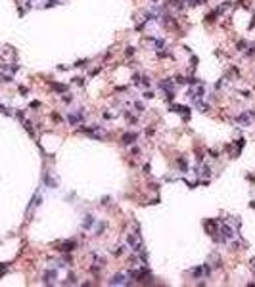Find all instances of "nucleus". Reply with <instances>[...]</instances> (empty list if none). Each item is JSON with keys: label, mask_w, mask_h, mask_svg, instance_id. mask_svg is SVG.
I'll return each instance as SVG.
<instances>
[{"label": "nucleus", "mask_w": 255, "mask_h": 287, "mask_svg": "<svg viewBox=\"0 0 255 287\" xmlns=\"http://www.w3.org/2000/svg\"><path fill=\"white\" fill-rule=\"evenodd\" d=\"M219 232H221V237H223V241H224V243H226L228 239H232V237L236 236V233H234V230H232L230 226H228V224H223V226L219 228Z\"/></svg>", "instance_id": "nucleus-1"}, {"label": "nucleus", "mask_w": 255, "mask_h": 287, "mask_svg": "<svg viewBox=\"0 0 255 287\" xmlns=\"http://www.w3.org/2000/svg\"><path fill=\"white\" fill-rule=\"evenodd\" d=\"M75 247H77V241H75V239H67V241L58 245V251H61V253H71V251H75Z\"/></svg>", "instance_id": "nucleus-2"}, {"label": "nucleus", "mask_w": 255, "mask_h": 287, "mask_svg": "<svg viewBox=\"0 0 255 287\" xmlns=\"http://www.w3.org/2000/svg\"><path fill=\"white\" fill-rule=\"evenodd\" d=\"M136 140H138V134L136 132H125L121 136V144H123V146H132Z\"/></svg>", "instance_id": "nucleus-3"}, {"label": "nucleus", "mask_w": 255, "mask_h": 287, "mask_svg": "<svg viewBox=\"0 0 255 287\" xmlns=\"http://www.w3.org/2000/svg\"><path fill=\"white\" fill-rule=\"evenodd\" d=\"M54 279H58V270H48V272L44 274L42 281L46 283V285H50V283H54Z\"/></svg>", "instance_id": "nucleus-4"}, {"label": "nucleus", "mask_w": 255, "mask_h": 287, "mask_svg": "<svg viewBox=\"0 0 255 287\" xmlns=\"http://www.w3.org/2000/svg\"><path fill=\"white\" fill-rule=\"evenodd\" d=\"M109 285H127V281H125V276H123V274H115V276H113L111 279H109Z\"/></svg>", "instance_id": "nucleus-5"}, {"label": "nucleus", "mask_w": 255, "mask_h": 287, "mask_svg": "<svg viewBox=\"0 0 255 287\" xmlns=\"http://www.w3.org/2000/svg\"><path fill=\"white\" fill-rule=\"evenodd\" d=\"M94 222H96V220H94L92 214H86V216H84V220H83V230H90Z\"/></svg>", "instance_id": "nucleus-6"}, {"label": "nucleus", "mask_w": 255, "mask_h": 287, "mask_svg": "<svg viewBox=\"0 0 255 287\" xmlns=\"http://www.w3.org/2000/svg\"><path fill=\"white\" fill-rule=\"evenodd\" d=\"M159 88H161V90H165V92H171V90H173V82L169 81V79H163V81L159 82Z\"/></svg>", "instance_id": "nucleus-7"}, {"label": "nucleus", "mask_w": 255, "mask_h": 287, "mask_svg": "<svg viewBox=\"0 0 255 287\" xmlns=\"http://www.w3.org/2000/svg\"><path fill=\"white\" fill-rule=\"evenodd\" d=\"M176 163H178V167H180L182 172H186V170H188V163H186L184 157H178V159H176Z\"/></svg>", "instance_id": "nucleus-8"}, {"label": "nucleus", "mask_w": 255, "mask_h": 287, "mask_svg": "<svg viewBox=\"0 0 255 287\" xmlns=\"http://www.w3.org/2000/svg\"><path fill=\"white\" fill-rule=\"evenodd\" d=\"M77 283V278H75V274L69 272L67 274V281H63V285H75Z\"/></svg>", "instance_id": "nucleus-9"}, {"label": "nucleus", "mask_w": 255, "mask_h": 287, "mask_svg": "<svg viewBox=\"0 0 255 287\" xmlns=\"http://www.w3.org/2000/svg\"><path fill=\"white\" fill-rule=\"evenodd\" d=\"M107 228V222H98V228H96V236H102L104 230Z\"/></svg>", "instance_id": "nucleus-10"}, {"label": "nucleus", "mask_w": 255, "mask_h": 287, "mask_svg": "<svg viewBox=\"0 0 255 287\" xmlns=\"http://www.w3.org/2000/svg\"><path fill=\"white\" fill-rule=\"evenodd\" d=\"M0 81L2 82H12L14 77H12V73H0Z\"/></svg>", "instance_id": "nucleus-11"}, {"label": "nucleus", "mask_w": 255, "mask_h": 287, "mask_svg": "<svg viewBox=\"0 0 255 287\" xmlns=\"http://www.w3.org/2000/svg\"><path fill=\"white\" fill-rule=\"evenodd\" d=\"M215 17H219L217 10H215V12H211V14H207V15H205V21H207V23H213V21H215Z\"/></svg>", "instance_id": "nucleus-12"}, {"label": "nucleus", "mask_w": 255, "mask_h": 287, "mask_svg": "<svg viewBox=\"0 0 255 287\" xmlns=\"http://www.w3.org/2000/svg\"><path fill=\"white\" fill-rule=\"evenodd\" d=\"M52 88H54V90H58V92H61V94H65V92H67V86H65V84H52Z\"/></svg>", "instance_id": "nucleus-13"}, {"label": "nucleus", "mask_w": 255, "mask_h": 287, "mask_svg": "<svg viewBox=\"0 0 255 287\" xmlns=\"http://www.w3.org/2000/svg\"><path fill=\"white\" fill-rule=\"evenodd\" d=\"M136 54V48H134V46H127V48H125V56H127V58H130V56H134Z\"/></svg>", "instance_id": "nucleus-14"}, {"label": "nucleus", "mask_w": 255, "mask_h": 287, "mask_svg": "<svg viewBox=\"0 0 255 287\" xmlns=\"http://www.w3.org/2000/svg\"><path fill=\"white\" fill-rule=\"evenodd\" d=\"M175 84H178V86H184V84H186V79L182 77V75H176V77H175Z\"/></svg>", "instance_id": "nucleus-15"}, {"label": "nucleus", "mask_w": 255, "mask_h": 287, "mask_svg": "<svg viewBox=\"0 0 255 287\" xmlns=\"http://www.w3.org/2000/svg\"><path fill=\"white\" fill-rule=\"evenodd\" d=\"M234 146H236V147H238V149H240V151H242V147L246 146V140H244V138H238V140H234Z\"/></svg>", "instance_id": "nucleus-16"}, {"label": "nucleus", "mask_w": 255, "mask_h": 287, "mask_svg": "<svg viewBox=\"0 0 255 287\" xmlns=\"http://www.w3.org/2000/svg\"><path fill=\"white\" fill-rule=\"evenodd\" d=\"M125 117H127V121H129V123H132V124H134V123H138V119H136L134 115H130L129 111H125Z\"/></svg>", "instance_id": "nucleus-17"}, {"label": "nucleus", "mask_w": 255, "mask_h": 287, "mask_svg": "<svg viewBox=\"0 0 255 287\" xmlns=\"http://www.w3.org/2000/svg\"><path fill=\"white\" fill-rule=\"evenodd\" d=\"M192 276H194V278H201V276H203V268H196V270H192Z\"/></svg>", "instance_id": "nucleus-18"}, {"label": "nucleus", "mask_w": 255, "mask_h": 287, "mask_svg": "<svg viewBox=\"0 0 255 287\" xmlns=\"http://www.w3.org/2000/svg\"><path fill=\"white\" fill-rule=\"evenodd\" d=\"M236 48H238V50H240V52H244V50H246V48H247V42H246V40H240V42H238V44H236Z\"/></svg>", "instance_id": "nucleus-19"}, {"label": "nucleus", "mask_w": 255, "mask_h": 287, "mask_svg": "<svg viewBox=\"0 0 255 287\" xmlns=\"http://www.w3.org/2000/svg\"><path fill=\"white\" fill-rule=\"evenodd\" d=\"M186 82H188V84H192V86H196V84L199 82V79H198V77H188V79H186Z\"/></svg>", "instance_id": "nucleus-20"}, {"label": "nucleus", "mask_w": 255, "mask_h": 287, "mask_svg": "<svg viewBox=\"0 0 255 287\" xmlns=\"http://www.w3.org/2000/svg\"><path fill=\"white\" fill-rule=\"evenodd\" d=\"M123 249H125V247H115V249L111 251L113 256H121V255H123Z\"/></svg>", "instance_id": "nucleus-21"}, {"label": "nucleus", "mask_w": 255, "mask_h": 287, "mask_svg": "<svg viewBox=\"0 0 255 287\" xmlns=\"http://www.w3.org/2000/svg\"><path fill=\"white\" fill-rule=\"evenodd\" d=\"M142 172H144V174H150V172H152V165L146 163V165L142 167Z\"/></svg>", "instance_id": "nucleus-22"}, {"label": "nucleus", "mask_w": 255, "mask_h": 287, "mask_svg": "<svg viewBox=\"0 0 255 287\" xmlns=\"http://www.w3.org/2000/svg\"><path fill=\"white\" fill-rule=\"evenodd\" d=\"M71 81H73V82H77L79 86H83V84H84V79H83V77H75V79H71Z\"/></svg>", "instance_id": "nucleus-23"}, {"label": "nucleus", "mask_w": 255, "mask_h": 287, "mask_svg": "<svg viewBox=\"0 0 255 287\" xmlns=\"http://www.w3.org/2000/svg\"><path fill=\"white\" fill-rule=\"evenodd\" d=\"M144 100H152V98H153V92H150V90H146V92H144Z\"/></svg>", "instance_id": "nucleus-24"}, {"label": "nucleus", "mask_w": 255, "mask_h": 287, "mask_svg": "<svg viewBox=\"0 0 255 287\" xmlns=\"http://www.w3.org/2000/svg\"><path fill=\"white\" fill-rule=\"evenodd\" d=\"M63 101L65 104H71V101H73V96L71 94H63Z\"/></svg>", "instance_id": "nucleus-25"}, {"label": "nucleus", "mask_w": 255, "mask_h": 287, "mask_svg": "<svg viewBox=\"0 0 255 287\" xmlns=\"http://www.w3.org/2000/svg\"><path fill=\"white\" fill-rule=\"evenodd\" d=\"M201 174H203V176H211V167H207V165H205V167H203V172H201Z\"/></svg>", "instance_id": "nucleus-26"}, {"label": "nucleus", "mask_w": 255, "mask_h": 287, "mask_svg": "<svg viewBox=\"0 0 255 287\" xmlns=\"http://www.w3.org/2000/svg\"><path fill=\"white\" fill-rule=\"evenodd\" d=\"M84 63H88V59H81V61H77L73 67H84Z\"/></svg>", "instance_id": "nucleus-27"}, {"label": "nucleus", "mask_w": 255, "mask_h": 287, "mask_svg": "<svg viewBox=\"0 0 255 287\" xmlns=\"http://www.w3.org/2000/svg\"><path fill=\"white\" fill-rule=\"evenodd\" d=\"M15 117H17L19 121H25V115H23V111H21V109H17V113H15Z\"/></svg>", "instance_id": "nucleus-28"}, {"label": "nucleus", "mask_w": 255, "mask_h": 287, "mask_svg": "<svg viewBox=\"0 0 255 287\" xmlns=\"http://www.w3.org/2000/svg\"><path fill=\"white\" fill-rule=\"evenodd\" d=\"M155 46H157V48H163V46H165V40H163V38H157V40H155Z\"/></svg>", "instance_id": "nucleus-29"}, {"label": "nucleus", "mask_w": 255, "mask_h": 287, "mask_svg": "<svg viewBox=\"0 0 255 287\" xmlns=\"http://www.w3.org/2000/svg\"><path fill=\"white\" fill-rule=\"evenodd\" d=\"M52 119H54L56 123H60V121H61V115L60 113H52Z\"/></svg>", "instance_id": "nucleus-30"}, {"label": "nucleus", "mask_w": 255, "mask_h": 287, "mask_svg": "<svg viewBox=\"0 0 255 287\" xmlns=\"http://www.w3.org/2000/svg\"><path fill=\"white\" fill-rule=\"evenodd\" d=\"M209 155H211L213 159H219V151H215V149H209Z\"/></svg>", "instance_id": "nucleus-31"}, {"label": "nucleus", "mask_w": 255, "mask_h": 287, "mask_svg": "<svg viewBox=\"0 0 255 287\" xmlns=\"http://www.w3.org/2000/svg\"><path fill=\"white\" fill-rule=\"evenodd\" d=\"M198 61H199V59H198V58H196V56H192V59H190V63H192V67H194V69H196V63H198Z\"/></svg>", "instance_id": "nucleus-32"}, {"label": "nucleus", "mask_w": 255, "mask_h": 287, "mask_svg": "<svg viewBox=\"0 0 255 287\" xmlns=\"http://www.w3.org/2000/svg\"><path fill=\"white\" fill-rule=\"evenodd\" d=\"M6 270H8V266H6V264H0V276H2Z\"/></svg>", "instance_id": "nucleus-33"}, {"label": "nucleus", "mask_w": 255, "mask_h": 287, "mask_svg": "<svg viewBox=\"0 0 255 287\" xmlns=\"http://www.w3.org/2000/svg\"><path fill=\"white\" fill-rule=\"evenodd\" d=\"M142 82H144V86H150V79L148 77H142Z\"/></svg>", "instance_id": "nucleus-34"}, {"label": "nucleus", "mask_w": 255, "mask_h": 287, "mask_svg": "<svg viewBox=\"0 0 255 287\" xmlns=\"http://www.w3.org/2000/svg\"><path fill=\"white\" fill-rule=\"evenodd\" d=\"M134 105H136V109H138V111H144V105H142V104H140V101H136V104H134Z\"/></svg>", "instance_id": "nucleus-35"}, {"label": "nucleus", "mask_w": 255, "mask_h": 287, "mask_svg": "<svg viewBox=\"0 0 255 287\" xmlns=\"http://www.w3.org/2000/svg\"><path fill=\"white\" fill-rule=\"evenodd\" d=\"M38 105H40V101H31V107H33V109H37Z\"/></svg>", "instance_id": "nucleus-36"}, {"label": "nucleus", "mask_w": 255, "mask_h": 287, "mask_svg": "<svg viewBox=\"0 0 255 287\" xmlns=\"http://www.w3.org/2000/svg\"><path fill=\"white\" fill-rule=\"evenodd\" d=\"M130 153H134V155H138V153H140V149H138V147H130Z\"/></svg>", "instance_id": "nucleus-37"}, {"label": "nucleus", "mask_w": 255, "mask_h": 287, "mask_svg": "<svg viewBox=\"0 0 255 287\" xmlns=\"http://www.w3.org/2000/svg\"><path fill=\"white\" fill-rule=\"evenodd\" d=\"M27 92H29V90H27V88H25V86H21V88H19V94H23V96H25V94H27Z\"/></svg>", "instance_id": "nucleus-38"}, {"label": "nucleus", "mask_w": 255, "mask_h": 287, "mask_svg": "<svg viewBox=\"0 0 255 287\" xmlns=\"http://www.w3.org/2000/svg\"><path fill=\"white\" fill-rule=\"evenodd\" d=\"M249 207H251V209H255V201H251V203H249Z\"/></svg>", "instance_id": "nucleus-39"}, {"label": "nucleus", "mask_w": 255, "mask_h": 287, "mask_svg": "<svg viewBox=\"0 0 255 287\" xmlns=\"http://www.w3.org/2000/svg\"><path fill=\"white\" fill-rule=\"evenodd\" d=\"M186 2H190V4H192V2H194V0H186Z\"/></svg>", "instance_id": "nucleus-40"}]
</instances>
